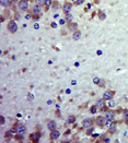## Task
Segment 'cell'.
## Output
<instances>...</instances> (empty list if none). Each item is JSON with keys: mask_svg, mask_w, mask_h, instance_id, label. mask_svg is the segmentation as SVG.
<instances>
[{"mask_svg": "<svg viewBox=\"0 0 128 143\" xmlns=\"http://www.w3.org/2000/svg\"><path fill=\"white\" fill-rule=\"evenodd\" d=\"M101 141H102V142H109V139H108V138H105V139H102Z\"/></svg>", "mask_w": 128, "mask_h": 143, "instance_id": "obj_27", "label": "cell"}, {"mask_svg": "<svg viewBox=\"0 0 128 143\" xmlns=\"http://www.w3.org/2000/svg\"><path fill=\"white\" fill-rule=\"evenodd\" d=\"M59 137H60V131H58L57 129H54L50 131V134H49L50 140H57Z\"/></svg>", "mask_w": 128, "mask_h": 143, "instance_id": "obj_4", "label": "cell"}, {"mask_svg": "<svg viewBox=\"0 0 128 143\" xmlns=\"http://www.w3.org/2000/svg\"><path fill=\"white\" fill-rule=\"evenodd\" d=\"M35 2L37 3V5H39V6H45L46 0H35Z\"/></svg>", "mask_w": 128, "mask_h": 143, "instance_id": "obj_19", "label": "cell"}, {"mask_svg": "<svg viewBox=\"0 0 128 143\" xmlns=\"http://www.w3.org/2000/svg\"><path fill=\"white\" fill-rule=\"evenodd\" d=\"M8 31L10 33H16L18 31V25L16 23V21H10L9 23H8Z\"/></svg>", "mask_w": 128, "mask_h": 143, "instance_id": "obj_3", "label": "cell"}, {"mask_svg": "<svg viewBox=\"0 0 128 143\" xmlns=\"http://www.w3.org/2000/svg\"><path fill=\"white\" fill-rule=\"evenodd\" d=\"M92 123H93L92 119H90V118H86L82 120V124H83V127H86V128H90L92 126Z\"/></svg>", "mask_w": 128, "mask_h": 143, "instance_id": "obj_9", "label": "cell"}, {"mask_svg": "<svg viewBox=\"0 0 128 143\" xmlns=\"http://www.w3.org/2000/svg\"><path fill=\"white\" fill-rule=\"evenodd\" d=\"M98 19L100 20H105L106 19V14H105L103 11H100V13H98Z\"/></svg>", "mask_w": 128, "mask_h": 143, "instance_id": "obj_16", "label": "cell"}, {"mask_svg": "<svg viewBox=\"0 0 128 143\" xmlns=\"http://www.w3.org/2000/svg\"><path fill=\"white\" fill-rule=\"evenodd\" d=\"M18 7L21 11H26L29 9V1L27 0H20L18 3Z\"/></svg>", "mask_w": 128, "mask_h": 143, "instance_id": "obj_2", "label": "cell"}, {"mask_svg": "<svg viewBox=\"0 0 128 143\" xmlns=\"http://www.w3.org/2000/svg\"><path fill=\"white\" fill-rule=\"evenodd\" d=\"M98 85H100L101 87H102V86H105V81H103V80H101L100 83H98Z\"/></svg>", "mask_w": 128, "mask_h": 143, "instance_id": "obj_24", "label": "cell"}, {"mask_svg": "<svg viewBox=\"0 0 128 143\" xmlns=\"http://www.w3.org/2000/svg\"><path fill=\"white\" fill-rule=\"evenodd\" d=\"M71 9H72V5H71L70 2H65V3H64V6H63V11H64L66 14L70 13Z\"/></svg>", "mask_w": 128, "mask_h": 143, "instance_id": "obj_6", "label": "cell"}, {"mask_svg": "<svg viewBox=\"0 0 128 143\" xmlns=\"http://www.w3.org/2000/svg\"><path fill=\"white\" fill-rule=\"evenodd\" d=\"M100 81H101V79H98V78H95V79L93 80V82L95 83V84H98V83H100Z\"/></svg>", "mask_w": 128, "mask_h": 143, "instance_id": "obj_25", "label": "cell"}, {"mask_svg": "<svg viewBox=\"0 0 128 143\" xmlns=\"http://www.w3.org/2000/svg\"><path fill=\"white\" fill-rule=\"evenodd\" d=\"M124 117H125L126 119L128 118V110H125V112H124Z\"/></svg>", "mask_w": 128, "mask_h": 143, "instance_id": "obj_26", "label": "cell"}, {"mask_svg": "<svg viewBox=\"0 0 128 143\" xmlns=\"http://www.w3.org/2000/svg\"><path fill=\"white\" fill-rule=\"evenodd\" d=\"M41 7H42V6L37 5V3L33 5V7H32V13H33V14H39V13H41V11H42Z\"/></svg>", "mask_w": 128, "mask_h": 143, "instance_id": "obj_7", "label": "cell"}, {"mask_svg": "<svg viewBox=\"0 0 128 143\" xmlns=\"http://www.w3.org/2000/svg\"><path fill=\"white\" fill-rule=\"evenodd\" d=\"M75 121H76V117H75V116L70 115V116L67 117V122H68V123H74Z\"/></svg>", "mask_w": 128, "mask_h": 143, "instance_id": "obj_15", "label": "cell"}, {"mask_svg": "<svg viewBox=\"0 0 128 143\" xmlns=\"http://www.w3.org/2000/svg\"><path fill=\"white\" fill-rule=\"evenodd\" d=\"M65 21H67V22H69V23H70V22L72 21V15L71 14H67V15H66V19H65Z\"/></svg>", "mask_w": 128, "mask_h": 143, "instance_id": "obj_18", "label": "cell"}, {"mask_svg": "<svg viewBox=\"0 0 128 143\" xmlns=\"http://www.w3.org/2000/svg\"><path fill=\"white\" fill-rule=\"evenodd\" d=\"M114 117H115V115L112 112H107L106 114H105V118H106L107 120H113L114 119Z\"/></svg>", "mask_w": 128, "mask_h": 143, "instance_id": "obj_14", "label": "cell"}, {"mask_svg": "<svg viewBox=\"0 0 128 143\" xmlns=\"http://www.w3.org/2000/svg\"><path fill=\"white\" fill-rule=\"evenodd\" d=\"M68 30L70 32H72V33L76 32V31H78V24H77V23H69Z\"/></svg>", "mask_w": 128, "mask_h": 143, "instance_id": "obj_11", "label": "cell"}, {"mask_svg": "<svg viewBox=\"0 0 128 143\" xmlns=\"http://www.w3.org/2000/svg\"><path fill=\"white\" fill-rule=\"evenodd\" d=\"M3 123H5V118L1 116V124H3Z\"/></svg>", "mask_w": 128, "mask_h": 143, "instance_id": "obj_30", "label": "cell"}, {"mask_svg": "<svg viewBox=\"0 0 128 143\" xmlns=\"http://www.w3.org/2000/svg\"><path fill=\"white\" fill-rule=\"evenodd\" d=\"M96 110H97V107H96L95 105H94L93 107H91V109H90V112L92 113V114H95V113H96Z\"/></svg>", "mask_w": 128, "mask_h": 143, "instance_id": "obj_20", "label": "cell"}, {"mask_svg": "<svg viewBox=\"0 0 128 143\" xmlns=\"http://www.w3.org/2000/svg\"><path fill=\"white\" fill-rule=\"evenodd\" d=\"M109 132H111V133H115L116 132V127L115 126H112L111 128H109Z\"/></svg>", "mask_w": 128, "mask_h": 143, "instance_id": "obj_21", "label": "cell"}, {"mask_svg": "<svg viewBox=\"0 0 128 143\" xmlns=\"http://www.w3.org/2000/svg\"><path fill=\"white\" fill-rule=\"evenodd\" d=\"M9 2H10V0H0V5L2 7H8Z\"/></svg>", "mask_w": 128, "mask_h": 143, "instance_id": "obj_17", "label": "cell"}, {"mask_svg": "<svg viewBox=\"0 0 128 143\" xmlns=\"http://www.w3.org/2000/svg\"><path fill=\"white\" fill-rule=\"evenodd\" d=\"M104 105H105V100L104 98H97V100L95 101V106L96 107L102 108Z\"/></svg>", "mask_w": 128, "mask_h": 143, "instance_id": "obj_10", "label": "cell"}, {"mask_svg": "<svg viewBox=\"0 0 128 143\" xmlns=\"http://www.w3.org/2000/svg\"><path fill=\"white\" fill-rule=\"evenodd\" d=\"M56 127H57V124H56V122L55 121H49L48 123H47V128L52 131V130H54V129H56Z\"/></svg>", "mask_w": 128, "mask_h": 143, "instance_id": "obj_13", "label": "cell"}, {"mask_svg": "<svg viewBox=\"0 0 128 143\" xmlns=\"http://www.w3.org/2000/svg\"><path fill=\"white\" fill-rule=\"evenodd\" d=\"M25 131H26V127L22 123H19L16 128V132L18 134H23V133H25Z\"/></svg>", "mask_w": 128, "mask_h": 143, "instance_id": "obj_5", "label": "cell"}, {"mask_svg": "<svg viewBox=\"0 0 128 143\" xmlns=\"http://www.w3.org/2000/svg\"><path fill=\"white\" fill-rule=\"evenodd\" d=\"M53 3V0H46V2H45V6L46 7H49L50 5Z\"/></svg>", "mask_w": 128, "mask_h": 143, "instance_id": "obj_22", "label": "cell"}, {"mask_svg": "<svg viewBox=\"0 0 128 143\" xmlns=\"http://www.w3.org/2000/svg\"><path fill=\"white\" fill-rule=\"evenodd\" d=\"M81 35H82V33L78 30V31L74 32V35H72V38H74V41H79V39L81 38Z\"/></svg>", "mask_w": 128, "mask_h": 143, "instance_id": "obj_12", "label": "cell"}, {"mask_svg": "<svg viewBox=\"0 0 128 143\" xmlns=\"http://www.w3.org/2000/svg\"><path fill=\"white\" fill-rule=\"evenodd\" d=\"M92 131H93V129H89L87 131V134H92Z\"/></svg>", "mask_w": 128, "mask_h": 143, "instance_id": "obj_28", "label": "cell"}, {"mask_svg": "<svg viewBox=\"0 0 128 143\" xmlns=\"http://www.w3.org/2000/svg\"><path fill=\"white\" fill-rule=\"evenodd\" d=\"M11 1H13V2H19L20 0H11Z\"/></svg>", "mask_w": 128, "mask_h": 143, "instance_id": "obj_31", "label": "cell"}, {"mask_svg": "<svg viewBox=\"0 0 128 143\" xmlns=\"http://www.w3.org/2000/svg\"><path fill=\"white\" fill-rule=\"evenodd\" d=\"M83 2H84V0H77V1H76V5H77V6H80V5H82Z\"/></svg>", "mask_w": 128, "mask_h": 143, "instance_id": "obj_23", "label": "cell"}, {"mask_svg": "<svg viewBox=\"0 0 128 143\" xmlns=\"http://www.w3.org/2000/svg\"><path fill=\"white\" fill-rule=\"evenodd\" d=\"M6 137H7V138H10V137H11V133H10V132H7V133H6Z\"/></svg>", "mask_w": 128, "mask_h": 143, "instance_id": "obj_29", "label": "cell"}, {"mask_svg": "<svg viewBox=\"0 0 128 143\" xmlns=\"http://www.w3.org/2000/svg\"><path fill=\"white\" fill-rule=\"evenodd\" d=\"M113 95H114V93L112 92V91H106V92H104V94H103V98L105 101H111L112 98H113Z\"/></svg>", "mask_w": 128, "mask_h": 143, "instance_id": "obj_8", "label": "cell"}, {"mask_svg": "<svg viewBox=\"0 0 128 143\" xmlns=\"http://www.w3.org/2000/svg\"><path fill=\"white\" fill-rule=\"evenodd\" d=\"M109 121H111V120H107L103 116H98V117H96V119H95V123L97 124L98 127H103V126H105V124H108Z\"/></svg>", "mask_w": 128, "mask_h": 143, "instance_id": "obj_1", "label": "cell"}]
</instances>
